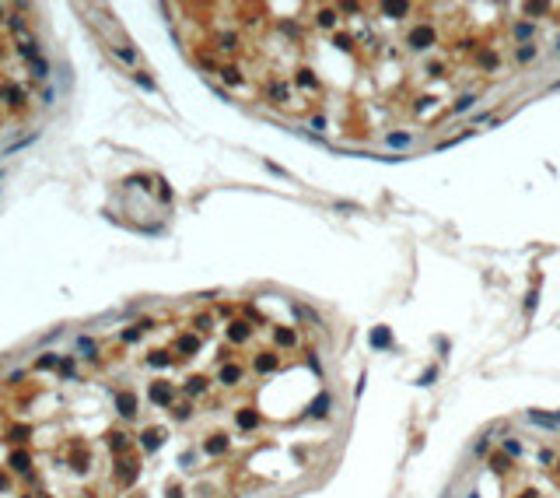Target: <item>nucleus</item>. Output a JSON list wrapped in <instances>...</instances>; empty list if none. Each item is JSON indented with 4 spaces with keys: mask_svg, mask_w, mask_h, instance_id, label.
Masks as SVG:
<instances>
[{
    "mask_svg": "<svg viewBox=\"0 0 560 498\" xmlns=\"http://www.w3.org/2000/svg\"><path fill=\"white\" fill-rule=\"evenodd\" d=\"M410 46H413V49H424V46H431V32H427V25L413 28V35H410Z\"/></svg>",
    "mask_w": 560,
    "mask_h": 498,
    "instance_id": "obj_1",
    "label": "nucleus"
},
{
    "mask_svg": "<svg viewBox=\"0 0 560 498\" xmlns=\"http://www.w3.org/2000/svg\"><path fill=\"white\" fill-rule=\"evenodd\" d=\"M151 400L154 404H168L172 400V390L165 386V382H154V386H151Z\"/></svg>",
    "mask_w": 560,
    "mask_h": 498,
    "instance_id": "obj_2",
    "label": "nucleus"
},
{
    "mask_svg": "<svg viewBox=\"0 0 560 498\" xmlns=\"http://www.w3.org/2000/svg\"><path fill=\"white\" fill-rule=\"evenodd\" d=\"M116 404H119V414H126V417L137 410V397H133V393H119V400H116Z\"/></svg>",
    "mask_w": 560,
    "mask_h": 498,
    "instance_id": "obj_3",
    "label": "nucleus"
},
{
    "mask_svg": "<svg viewBox=\"0 0 560 498\" xmlns=\"http://www.w3.org/2000/svg\"><path fill=\"white\" fill-rule=\"evenodd\" d=\"M529 417L536 421V425H546V428H553V425H560V417H550V414H539V410H532Z\"/></svg>",
    "mask_w": 560,
    "mask_h": 498,
    "instance_id": "obj_4",
    "label": "nucleus"
},
{
    "mask_svg": "<svg viewBox=\"0 0 560 498\" xmlns=\"http://www.w3.org/2000/svg\"><path fill=\"white\" fill-rule=\"evenodd\" d=\"M11 467L14 470H28V453H14L11 456Z\"/></svg>",
    "mask_w": 560,
    "mask_h": 498,
    "instance_id": "obj_5",
    "label": "nucleus"
},
{
    "mask_svg": "<svg viewBox=\"0 0 560 498\" xmlns=\"http://www.w3.org/2000/svg\"><path fill=\"white\" fill-rule=\"evenodd\" d=\"M410 140H413L410 134H389V144H392V147H406Z\"/></svg>",
    "mask_w": 560,
    "mask_h": 498,
    "instance_id": "obj_6",
    "label": "nucleus"
},
{
    "mask_svg": "<svg viewBox=\"0 0 560 498\" xmlns=\"http://www.w3.org/2000/svg\"><path fill=\"white\" fill-rule=\"evenodd\" d=\"M144 446L147 449H158V446H161V432H147L144 435Z\"/></svg>",
    "mask_w": 560,
    "mask_h": 498,
    "instance_id": "obj_7",
    "label": "nucleus"
},
{
    "mask_svg": "<svg viewBox=\"0 0 560 498\" xmlns=\"http://www.w3.org/2000/svg\"><path fill=\"white\" fill-rule=\"evenodd\" d=\"M224 446H228V442H224L221 435H214V439L207 442V453H224Z\"/></svg>",
    "mask_w": 560,
    "mask_h": 498,
    "instance_id": "obj_8",
    "label": "nucleus"
},
{
    "mask_svg": "<svg viewBox=\"0 0 560 498\" xmlns=\"http://www.w3.org/2000/svg\"><path fill=\"white\" fill-rule=\"evenodd\" d=\"M238 425H242V428H252V425H256V414L242 410V414H238Z\"/></svg>",
    "mask_w": 560,
    "mask_h": 498,
    "instance_id": "obj_9",
    "label": "nucleus"
},
{
    "mask_svg": "<svg viewBox=\"0 0 560 498\" xmlns=\"http://www.w3.org/2000/svg\"><path fill=\"white\" fill-rule=\"evenodd\" d=\"M473 102H476V95H462V98L455 102V112H466V109H469Z\"/></svg>",
    "mask_w": 560,
    "mask_h": 498,
    "instance_id": "obj_10",
    "label": "nucleus"
},
{
    "mask_svg": "<svg viewBox=\"0 0 560 498\" xmlns=\"http://www.w3.org/2000/svg\"><path fill=\"white\" fill-rule=\"evenodd\" d=\"M326 407H329V397L322 393V397H319V404H312V414H326Z\"/></svg>",
    "mask_w": 560,
    "mask_h": 498,
    "instance_id": "obj_11",
    "label": "nucleus"
},
{
    "mask_svg": "<svg viewBox=\"0 0 560 498\" xmlns=\"http://www.w3.org/2000/svg\"><path fill=\"white\" fill-rule=\"evenodd\" d=\"M273 365H277V358H256V368H259V372H270Z\"/></svg>",
    "mask_w": 560,
    "mask_h": 498,
    "instance_id": "obj_12",
    "label": "nucleus"
},
{
    "mask_svg": "<svg viewBox=\"0 0 560 498\" xmlns=\"http://www.w3.org/2000/svg\"><path fill=\"white\" fill-rule=\"evenodd\" d=\"M532 56H536V46H522V49H518V60H522V63L532 60Z\"/></svg>",
    "mask_w": 560,
    "mask_h": 498,
    "instance_id": "obj_13",
    "label": "nucleus"
},
{
    "mask_svg": "<svg viewBox=\"0 0 560 498\" xmlns=\"http://www.w3.org/2000/svg\"><path fill=\"white\" fill-rule=\"evenodd\" d=\"M371 344H378V348H385V344H389V330H378V333L371 337Z\"/></svg>",
    "mask_w": 560,
    "mask_h": 498,
    "instance_id": "obj_14",
    "label": "nucleus"
},
{
    "mask_svg": "<svg viewBox=\"0 0 560 498\" xmlns=\"http://www.w3.org/2000/svg\"><path fill=\"white\" fill-rule=\"evenodd\" d=\"M109 446H116V449H123V446H126V435H119V432H116V435H109Z\"/></svg>",
    "mask_w": 560,
    "mask_h": 498,
    "instance_id": "obj_15",
    "label": "nucleus"
},
{
    "mask_svg": "<svg viewBox=\"0 0 560 498\" xmlns=\"http://www.w3.org/2000/svg\"><path fill=\"white\" fill-rule=\"evenodd\" d=\"M238 375H242V372H238V368H224V372H221V379H224V382H235Z\"/></svg>",
    "mask_w": 560,
    "mask_h": 498,
    "instance_id": "obj_16",
    "label": "nucleus"
},
{
    "mask_svg": "<svg viewBox=\"0 0 560 498\" xmlns=\"http://www.w3.org/2000/svg\"><path fill=\"white\" fill-rule=\"evenodd\" d=\"M179 348H182V351H193V348H196V337H182Z\"/></svg>",
    "mask_w": 560,
    "mask_h": 498,
    "instance_id": "obj_17",
    "label": "nucleus"
},
{
    "mask_svg": "<svg viewBox=\"0 0 560 498\" xmlns=\"http://www.w3.org/2000/svg\"><path fill=\"white\" fill-rule=\"evenodd\" d=\"M557 49H560V39H557Z\"/></svg>",
    "mask_w": 560,
    "mask_h": 498,
    "instance_id": "obj_18",
    "label": "nucleus"
}]
</instances>
